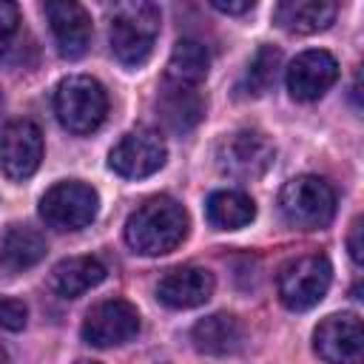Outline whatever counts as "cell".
<instances>
[{
    "instance_id": "24",
    "label": "cell",
    "mask_w": 364,
    "mask_h": 364,
    "mask_svg": "<svg viewBox=\"0 0 364 364\" xmlns=\"http://www.w3.org/2000/svg\"><path fill=\"white\" fill-rule=\"evenodd\" d=\"M26 316H28V310L23 301L0 296V330H23Z\"/></svg>"
},
{
    "instance_id": "20",
    "label": "cell",
    "mask_w": 364,
    "mask_h": 364,
    "mask_svg": "<svg viewBox=\"0 0 364 364\" xmlns=\"http://www.w3.org/2000/svg\"><path fill=\"white\" fill-rule=\"evenodd\" d=\"M208 68H210V54L208 48L193 40V37H182L171 57H168V68H165V82H173V85H193L199 88V82L208 77Z\"/></svg>"
},
{
    "instance_id": "28",
    "label": "cell",
    "mask_w": 364,
    "mask_h": 364,
    "mask_svg": "<svg viewBox=\"0 0 364 364\" xmlns=\"http://www.w3.org/2000/svg\"><path fill=\"white\" fill-rule=\"evenodd\" d=\"M77 364H100V361H77Z\"/></svg>"
},
{
    "instance_id": "23",
    "label": "cell",
    "mask_w": 364,
    "mask_h": 364,
    "mask_svg": "<svg viewBox=\"0 0 364 364\" xmlns=\"http://www.w3.org/2000/svg\"><path fill=\"white\" fill-rule=\"evenodd\" d=\"M20 31V9L9 0H0V60L11 51Z\"/></svg>"
},
{
    "instance_id": "17",
    "label": "cell",
    "mask_w": 364,
    "mask_h": 364,
    "mask_svg": "<svg viewBox=\"0 0 364 364\" xmlns=\"http://www.w3.org/2000/svg\"><path fill=\"white\" fill-rule=\"evenodd\" d=\"M191 341L202 355H233L245 341V327L230 313H213L193 324Z\"/></svg>"
},
{
    "instance_id": "16",
    "label": "cell",
    "mask_w": 364,
    "mask_h": 364,
    "mask_svg": "<svg viewBox=\"0 0 364 364\" xmlns=\"http://www.w3.org/2000/svg\"><path fill=\"white\" fill-rule=\"evenodd\" d=\"M156 117L173 134L193 131L205 117V97L193 85L165 82L159 97H156Z\"/></svg>"
},
{
    "instance_id": "18",
    "label": "cell",
    "mask_w": 364,
    "mask_h": 364,
    "mask_svg": "<svg viewBox=\"0 0 364 364\" xmlns=\"http://www.w3.org/2000/svg\"><path fill=\"white\" fill-rule=\"evenodd\" d=\"M273 20L290 34H316L336 20V3L330 0H282L273 9Z\"/></svg>"
},
{
    "instance_id": "25",
    "label": "cell",
    "mask_w": 364,
    "mask_h": 364,
    "mask_svg": "<svg viewBox=\"0 0 364 364\" xmlns=\"http://www.w3.org/2000/svg\"><path fill=\"white\" fill-rule=\"evenodd\" d=\"M347 250H350V259H353L355 264H361V262H364V247H361V216H358V219H353V225H350Z\"/></svg>"
},
{
    "instance_id": "15",
    "label": "cell",
    "mask_w": 364,
    "mask_h": 364,
    "mask_svg": "<svg viewBox=\"0 0 364 364\" xmlns=\"http://www.w3.org/2000/svg\"><path fill=\"white\" fill-rule=\"evenodd\" d=\"M46 256V239L28 225H6L0 228V279H11L28 267H34Z\"/></svg>"
},
{
    "instance_id": "4",
    "label": "cell",
    "mask_w": 364,
    "mask_h": 364,
    "mask_svg": "<svg viewBox=\"0 0 364 364\" xmlns=\"http://www.w3.org/2000/svg\"><path fill=\"white\" fill-rule=\"evenodd\" d=\"M54 111L63 128H68L71 134H91L108 114L105 88L85 74L65 77L54 91Z\"/></svg>"
},
{
    "instance_id": "29",
    "label": "cell",
    "mask_w": 364,
    "mask_h": 364,
    "mask_svg": "<svg viewBox=\"0 0 364 364\" xmlns=\"http://www.w3.org/2000/svg\"><path fill=\"white\" fill-rule=\"evenodd\" d=\"M0 111H3V91H0Z\"/></svg>"
},
{
    "instance_id": "14",
    "label": "cell",
    "mask_w": 364,
    "mask_h": 364,
    "mask_svg": "<svg viewBox=\"0 0 364 364\" xmlns=\"http://www.w3.org/2000/svg\"><path fill=\"white\" fill-rule=\"evenodd\" d=\"M46 17L51 23L57 48L63 57L77 60L88 51L91 46V17L80 3L60 0V3H46Z\"/></svg>"
},
{
    "instance_id": "1",
    "label": "cell",
    "mask_w": 364,
    "mask_h": 364,
    "mask_svg": "<svg viewBox=\"0 0 364 364\" xmlns=\"http://www.w3.org/2000/svg\"><path fill=\"white\" fill-rule=\"evenodd\" d=\"M188 236V213L171 196L145 199L125 222V242L142 256L171 253Z\"/></svg>"
},
{
    "instance_id": "11",
    "label": "cell",
    "mask_w": 364,
    "mask_h": 364,
    "mask_svg": "<svg viewBox=\"0 0 364 364\" xmlns=\"http://www.w3.org/2000/svg\"><path fill=\"white\" fill-rule=\"evenodd\" d=\"M313 350L327 364H355L364 353V330L355 313L327 316L313 333Z\"/></svg>"
},
{
    "instance_id": "21",
    "label": "cell",
    "mask_w": 364,
    "mask_h": 364,
    "mask_svg": "<svg viewBox=\"0 0 364 364\" xmlns=\"http://www.w3.org/2000/svg\"><path fill=\"white\" fill-rule=\"evenodd\" d=\"M205 210H208L210 225L219 230H239V228L250 225L256 216L253 199L242 191H213L208 196Z\"/></svg>"
},
{
    "instance_id": "8",
    "label": "cell",
    "mask_w": 364,
    "mask_h": 364,
    "mask_svg": "<svg viewBox=\"0 0 364 364\" xmlns=\"http://www.w3.org/2000/svg\"><path fill=\"white\" fill-rule=\"evenodd\" d=\"M80 333L91 347H117L139 333V313L125 299H108L85 313Z\"/></svg>"
},
{
    "instance_id": "2",
    "label": "cell",
    "mask_w": 364,
    "mask_h": 364,
    "mask_svg": "<svg viewBox=\"0 0 364 364\" xmlns=\"http://www.w3.org/2000/svg\"><path fill=\"white\" fill-rule=\"evenodd\" d=\"M111 51L122 65H142L159 34V6L148 0L119 3L111 11Z\"/></svg>"
},
{
    "instance_id": "19",
    "label": "cell",
    "mask_w": 364,
    "mask_h": 364,
    "mask_svg": "<svg viewBox=\"0 0 364 364\" xmlns=\"http://www.w3.org/2000/svg\"><path fill=\"white\" fill-rule=\"evenodd\" d=\"M105 279V264L94 256H71L51 270V290L63 299H77Z\"/></svg>"
},
{
    "instance_id": "13",
    "label": "cell",
    "mask_w": 364,
    "mask_h": 364,
    "mask_svg": "<svg viewBox=\"0 0 364 364\" xmlns=\"http://www.w3.org/2000/svg\"><path fill=\"white\" fill-rule=\"evenodd\" d=\"M210 293H213V273L196 264L171 267L156 284V299L176 310L199 307L210 299Z\"/></svg>"
},
{
    "instance_id": "10",
    "label": "cell",
    "mask_w": 364,
    "mask_h": 364,
    "mask_svg": "<svg viewBox=\"0 0 364 364\" xmlns=\"http://www.w3.org/2000/svg\"><path fill=\"white\" fill-rule=\"evenodd\" d=\"M43 159V134L31 119H14L0 131V171L9 179H28Z\"/></svg>"
},
{
    "instance_id": "27",
    "label": "cell",
    "mask_w": 364,
    "mask_h": 364,
    "mask_svg": "<svg viewBox=\"0 0 364 364\" xmlns=\"http://www.w3.org/2000/svg\"><path fill=\"white\" fill-rule=\"evenodd\" d=\"M0 364H9V361H6V355H3V353H0Z\"/></svg>"
},
{
    "instance_id": "7",
    "label": "cell",
    "mask_w": 364,
    "mask_h": 364,
    "mask_svg": "<svg viewBox=\"0 0 364 364\" xmlns=\"http://www.w3.org/2000/svg\"><path fill=\"white\" fill-rule=\"evenodd\" d=\"M100 208V196L91 185L68 179L51 185L40 199V216L54 230H80L85 228Z\"/></svg>"
},
{
    "instance_id": "9",
    "label": "cell",
    "mask_w": 364,
    "mask_h": 364,
    "mask_svg": "<svg viewBox=\"0 0 364 364\" xmlns=\"http://www.w3.org/2000/svg\"><path fill=\"white\" fill-rule=\"evenodd\" d=\"M108 165L125 179H142L165 165V142L151 128L128 131L108 154Z\"/></svg>"
},
{
    "instance_id": "3",
    "label": "cell",
    "mask_w": 364,
    "mask_h": 364,
    "mask_svg": "<svg viewBox=\"0 0 364 364\" xmlns=\"http://www.w3.org/2000/svg\"><path fill=\"white\" fill-rule=\"evenodd\" d=\"M279 210L290 228L318 230L336 216V191L321 176H293L279 193Z\"/></svg>"
},
{
    "instance_id": "5",
    "label": "cell",
    "mask_w": 364,
    "mask_h": 364,
    "mask_svg": "<svg viewBox=\"0 0 364 364\" xmlns=\"http://www.w3.org/2000/svg\"><path fill=\"white\" fill-rule=\"evenodd\" d=\"M333 279V267L324 253H304L290 259L276 279L279 299L287 310H310L316 307Z\"/></svg>"
},
{
    "instance_id": "26",
    "label": "cell",
    "mask_w": 364,
    "mask_h": 364,
    "mask_svg": "<svg viewBox=\"0 0 364 364\" xmlns=\"http://www.w3.org/2000/svg\"><path fill=\"white\" fill-rule=\"evenodd\" d=\"M210 6H213L216 11H222V14H245V11H250L256 3H253V0H242V3H230V0H210Z\"/></svg>"
},
{
    "instance_id": "12",
    "label": "cell",
    "mask_w": 364,
    "mask_h": 364,
    "mask_svg": "<svg viewBox=\"0 0 364 364\" xmlns=\"http://www.w3.org/2000/svg\"><path fill=\"white\" fill-rule=\"evenodd\" d=\"M336 80H338V63L330 51H321V48L301 51L287 68V91L299 102L318 100L321 94L330 91Z\"/></svg>"
},
{
    "instance_id": "22",
    "label": "cell",
    "mask_w": 364,
    "mask_h": 364,
    "mask_svg": "<svg viewBox=\"0 0 364 364\" xmlns=\"http://www.w3.org/2000/svg\"><path fill=\"white\" fill-rule=\"evenodd\" d=\"M279 65H282V51L276 46H259V51L247 63V68H245L236 91L242 97H262V94H267L270 85L276 82Z\"/></svg>"
},
{
    "instance_id": "6",
    "label": "cell",
    "mask_w": 364,
    "mask_h": 364,
    "mask_svg": "<svg viewBox=\"0 0 364 364\" xmlns=\"http://www.w3.org/2000/svg\"><path fill=\"white\" fill-rule=\"evenodd\" d=\"M276 159V148L267 139V134L256 128H239L228 134L216 148V165L230 179H259L267 173V168Z\"/></svg>"
}]
</instances>
